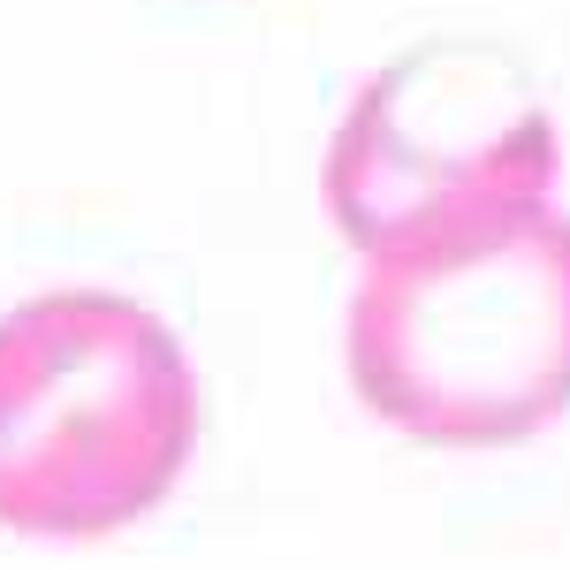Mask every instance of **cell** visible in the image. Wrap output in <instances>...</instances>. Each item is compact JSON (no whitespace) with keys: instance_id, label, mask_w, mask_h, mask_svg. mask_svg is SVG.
<instances>
[{"instance_id":"obj_1","label":"cell","mask_w":570,"mask_h":570,"mask_svg":"<svg viewBox=\"0 0 570 570\" xmlns=\"http://www.w3.org/2000/svg\"><path fill=\"white\" fill-rule=\"evenodd\" d=\"M351 389L426 449H510L570 411V214L373 252L343 312Z\"/></svg>"},{"instance_id":"obj_3","label":"cell","mask_w":570,"mask_h":570,"mask_svg":"<svg viewBox=\"0 0 570 570\" xmlns=\"http://www.w3.org/2000/svg\"><path fill=\"white\" fill-rule=\"evenodd\" d=\"M563 168L556 115L494 39H419L373 69L327 145V220L351 252H395L449 228L548 206Z\"/></svg>"},{"instance_id":"obj_2","label":"cell","mask_w":570,"mask_h":570,"mask_svg":"<svg viewBox=\"0 0 570 570\" xmlns=\"http://www.w3.org/2000/svg\"><path fill=\"white\" fill-rule=\"evenodd\" d=\"M198 449L176 327L115 289H46L0 312V525L107 540L168 502Z\"/></svg>"}]
</instances>
